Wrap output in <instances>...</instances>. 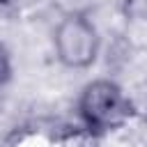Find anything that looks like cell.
I'll use <instances>...</instances> for the list:
<instances>
[{
  "mask_svg": "<svg viewBox=\"0 0 147 147\" xmlns=\"http://www.w3.org/2000/svg\"><path fill=\"white\" fill-rule=\"evenodd\" d=\"M0 2H9V0H0Z\"/></svg>",
  "mask_w": 147,
  "mask_h": 147,
  "instance_id": "4",
  "label": "cell"
},
{
  "mask_svg": "<svg viewBox=\"0 0 147 147\" xmlns=\"http://www.w3.org/2000/svg\"><path fill=\"white\" fill-rule=\"evenodd\" d=\"M76 115L87 136L103 138L133 122L138 106L113 78H94L83 85L76 99Z\"/></svg>",
  "mask_w": 147,
  "mask_h": 147,
  "instance_id": "1",
  "label": "cell"
},
{
  "mask_svg": "<svg viewBox=\"0 0 147 147\" xmlns=\"http://www.w3.org/2000/svg\"><path fill=\"white\" fill-rule=\"evenodd\" d=\"M53 51L64 69H92L101 53L99 28L85 11H69L57 21L53 30Z\"/></svg>",
  "mask_w": 147,
  "mask_h": 147,
  "instance_id": "2",
  "label": "cell"
},
{
  "mask_svg": "<svg viewBox=\"0 0 147 147\" xmlns=\"http://www.w3.org/2000/svg\"><path fill=\"white\" fill-rule=\"evenodd\" d=\"M14 80V60L11 53L7 51V46L0 41V90L7 87Z\"/></svg>",
  "mask_w": 147,
  "mask_h": 147,
  "instance_id": "3",
  "label": "cell"
}]
</instances>
